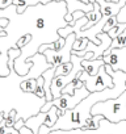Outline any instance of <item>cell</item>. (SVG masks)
Masks as SVG:
<instances>
[{"instance_id":"6da1fadb","label":"cell","mask_w":126,"mask_h":134,"mask_svg":"<svg viewBox=\"0 0 126 134\" xmlns=\"http://www.w3.org/2000/svg\"><path fill=\"white\" fill-rule=\"evenodd\" d=\"M92 116H102L109 122L117 124L126 121V91L117 99L97 103L91 110Z\"/></svg>"},{"instance_id":"7a4b0ae2","label":"cell","mask_w":126,"mask_h":134,"mask_svg":"<svg viewBox=\"0 0 126 134\" xmlns=\"http://www.w3.org/2000/svg\"><path fill=\"white\" fill-rule=\"evenodd\" d=\"M88 95H89L88 90L85 88V86H83L82 88L76 90L74 95L62 93L60 97L53 99L51 101H47V103L39 109V112H49L53 107H56V108H58L59 110H62V112L71 110V109H74L78 104H80V101H83Z\"/></svg>"},{"instance_id":"3957f363","label":"cell","mask_w":126,"mask_h":134,"mask_svg":"<svg viewBox=\"0 0 126 134\" xmlns=\"http://www.w3.org/2000/svg\"><path fill=\"white\" fill-rule=\"evenodd\" d=\"M78 79H80L85 88L88 90L89 93H93V92H101L106 88H112L113 87V79L112 76L105 71V64L102 67H100V70L96 75H88L85 71H83Z\"/></svg>"},{"instance_id":"277c9868","label":"cell","mask_w":126,"mask_h":134,"mask_svg":"<svg viewBox=\"0 0 126 134\" xmlns=\"http://www.w3.org/2000/svg\"><path fill=\"white\" fill-rule=\"evenodd\" d=\"M75 41H76V34L72 33V34H70L66 38L65 47H63L60 51L54 53L51 50H45L43 51V55L46 57L47 63L51 67H58V66H60L63 63L71 62V53H72V46H74V42Z\"/></svg>"},{"instance_id":"5b68a950","label":"cell","mask_w":126,"mask_h":134,"mask_svg":"<svg viewBox=\"0 0 126 134\" xmlns=\"http://www.w3.org/2000/svg\"><path fill=\"white\" fill-rule=\"evenodd\" d=\"M56 107H53L49 112H38L34 116H30L26 121H25V126L28 129H30L33 131V134H38L39 127L41 126H47V127H53L55 125V122L58 121V116H56Z\"/></svg>"},{"instance_id":"8992f818","label":"cell","mask_w":126,"mask_h":134,"mask_svg":"<svg viewBox=\"0 0 126 134\" xmlns=\"http://www.w3.org/2000/svg\"><path fill=\"white\" fill-rule=\"evenodd\" d=\"M105 64H109L113 71H122L126 72V47L122 49H113L108 51L106 55L101 57Z\"/></svg>"},{"instance_id":"52a82bcc","label":"cell","mask_w":126,"mask_h":134,"mask_svg":"<svg viewBox=\"0 0 126 134\" xmlns=\"http://www.w3.org/2000/svg\"><path fill=\"white\" fill-rule=\"evenodd\" d=\"M100 5V11L102 17H113L118 16L119 11L126 5V0H117V2H108V0H95Z\"/></svg>"},{"instance_id":"ba28073f","label":"cell","mask_w":126,"mask_h":134,"mask_svg":"<svg viewBox=\"0 0 126 134\" xmlns=\"http://www.w3.org/2000/svg\"><path fill=\"white\" fill-rule=\"evenodd\" d=\"M53 3L51 0H13V5L16 7V13L17 15H24L25 11L30 7H37L39 4H50Z\"/></svg>"},{"instance_id":"9c48e42d","label":"cell","mask_w":126,"mask_h":134,"mask_svg":"<svg viewBox=\"0 0 126 134\" xmlns=\"http://www.w3.org/2000/svg\"><path fill=\"white\" fill-rule=\"evenodd\" d=\"M85 17L88 19V23L82 28V30L80 32H84V30H88V29H91L92 26H95L101 19H102V15H101V11H100V5L95 2L93 3V11H91V12H88V13H85Z\"/></svg>"},{"instance_id":"30bf717a","label":"cell","mask_w":126,"mask_h":134,"mask_svg":"<svg viewBox=\"0 0 126 134\" xmlns=\"http://www.w3.org/2000/svg\"><path fill=\"white\" fill-rule=\"evenodd\" d=\"M65 43H66V38L59 37V38H56V40L53 41V42H47V43H42V45H39L37 53L43 54L45 50H51V51H54V53H58V51H60L63 47H65Z\"/></svg>"},{"instance_id":"8fae6325","label":"cell","mask_w":126,"mask_h":134,"mask_svg":"<svg viewBox=\"0 0 126 134\" xmlns=\"http://www.w3.org/2000/svg\"><path fill=\"white\" fill-rule=\"evenodd\" d=\"M36 88H37V79H33V78L25 79L24 78V80L20 82V90L24 93H32V95H34Z\"/></svg>"},{"instance_id":"7c38bea8","label":"cell","mask_w":126,"mask_h":134,"mask_svg":"<svg viewBox=\"0 0 126 134\" xmlns=\"http://www.w3.org/2000/svg\"><path fill=\"white\" fill-rule=\"evenodd\" d=\"M20 120V116L17 113L16 109H11L9 112H4V120H3V124L5 127H13L15 124Z\"/></svg>"},{"instance_id":"4fadbf2b","label":"cell","mask_w":126,"mask_h":134,"mask_svg":"<svg viewBox=\"0 0 126 134\" xmlns=\"http://www.w3.org/2000/svg\"><path fill=\"white\" fill-rule=\"evenodd\" d=\"M101 120H104V117L100 116V114H97V116H91V117L84 122L83 129H84V130H96V129L99 127Z\"/></svg>"},{"instance_id":"5bb4252c","label":"cell","mask_w":126,"mask_h":134,"mask_svg":"<svg viewBox=\"0 0 126 134\" xmlns=\"http://www.w3.org/2000/svg\"><path fill=\"white\" fill-rule=\"evenodd\" d=\"M122 47H126V30H125L122 34H119L117 38H114V40L112 41L110 47L104 53V55H106L108 51H110V50H113V49H122Z\"/></svg>"},{"instance_id":"9a60e30c","label":"cell","mask_w":126,"mask_h":134,"mask_svg":"<svg viewBox=\"0 0 126 134\" xmlns=\"http://www.w3.org/2000/svg\"><path fill=\"white\" fill-rule=\"evenodd\" d=\"M72 62H67V63H63L58 67H55V76H66L72 71Z\"/></svg>"},{"instance_id":"2e32d148","label":"cell","mask_w":126,"mask_h":134,"mask_svg":"<svg viewBox=\"0 0 126 134\" xmlns=\"http://www.w3.org/2000/svg\"><path fill=\"white\" fill-rule=\"evenodd\" d=\"M32 41H33V36H32L30 33H25V34H22V36L19 38V41H16V45H15L13 47H17V49L22 50V49H24L25 46H28Z\"/></svg>"},{"instance_id":"e0dca14e","label":"cell","mask_w":126,"mask_h":134,"mask_svg":"<svg viewBox=\"0 0 126 134\" xmlns=\"http://www.w3.org/2000/svg\"><path fill=\"white\" fill-rule=\"evenodd\" d=\"M125 30H126V23H118L112 30L108 32V36H109L112 40H114V38H117L119 34H122Z\"/></svg>"},{"instance_id":"ac0fdd59","label":"cell","mask_w":126,"mask_h":134,"mask_svg":"<svg viewBox=\"0 0 126 134\" xmlns=\"http://www.w3.org/2000/svg\"><path fill=\"white\" fill-rule=\"evenodd\" d=\"M88 42H89V40L85 38V37L76 38V41L74 42V46H72V51H84Z\"/></svg>"},{"instance_id":"d6986e66","label":"cell","mask_w":126,"mask_h":134,"mask_svg":"<svg viewBox=\"0 0 126 134\" xmlns=\"http://www.w3.org/2000/svg\"><path fill=\"white\" fill-rule=\"evenodd\" d=\"M117 24H118V17H117V16L109 17V19L106 20V23H105L104 28H102V33H108V32H109V30H112Z\"/></svg>"},{"instance_id":"ffe728a7","label":"cell","mask_w":126,"mask_h":134,"mask_svg":"<svg viewBox=\"0 0 126 134\" xmlns=\"http://www.w3.org/2000/svg\"><path fill=\"white\" fill-rule=\"evenodd\" d=\"M13 5V0H0V11H4Z\"/></svg>"},{"instance_id":"44dd1931","label":"cell","mask_w":126,"mask_h":134,"mask_svg":"<svg viewBox=\"0 0 126 134\" xmlns=\"http://www.w3.org/2000/svg\"><path fill=\"white\" fill-rule=\"evenodd\" d=\"M46 26V20L43 19V17H37L36 19V28L38 29V30H41V29H43Z\"/></svg>"},{"instance_id":"7402d4cb","label":"cell","mask_w":126,"mask_h":134,"mask_svg":"<svg viewBox=\"0 0 126 134\" xmlns=\"http://www.w3.org/2000/svg\"><path fill=\"white\" fill-rule=\"evenodd\" d=\"M9 23H11V21H9L8 17H0V28H4V29H5V28L9 25Z\"/></svg>"},{"instance_id":"603a6c76","label":"cell","mask_w":126,"mask_h":134,"mask_svg":"<svg viewBox=\"0 0 126 134\" xmlns=\"http://www.w3.org/2000/svg\"><path fill=\"white\" fill-rule=\"evenodd\" d=\"M25 126V120H22V118H20L16 124H15V126H13V129H16L17 131H20V129L21 127H24Z\"/></svg>"},{"instance_id":"cb8c5ba5","label":"cell","mask_w":126,"mask_h":134,"mask_svg":"<svg viewBox=\"0 0 126 134\" xmlns=\"http://www.w3.org/2000/svg\"><path fill=\"white\" fill-rule=\"evenodd\" d=\"M7 30L4 28H0V38H7Z\"/></svg>"},{"instance_id":"d4e9b609","label":"cell","mask_w":126,"mask_h":134,"mask_svg":"<svg viewBox=\"0 0 126 134\" xmlns=\"http://www.w3.org/2000/svg\"><path fill=\"white\" fill-rule=\"evenodd\" d=\"M79 2H83V3H85V4H91V3L88 2V0H79Z\"/></svg>"},{"instance_id":"484cf974","label":"cell","mask_w":126,"mask_h":134,"mask_svg":"<svg viewBox=\"0 0 126 134\" xmlns=\"http://www.w3.org/2000/svg\"><path fill=\"white\" fill-rule=\"evenodd\" d=\"M0 55H2V51H0Z\"/></svg>"}]
</instances>
